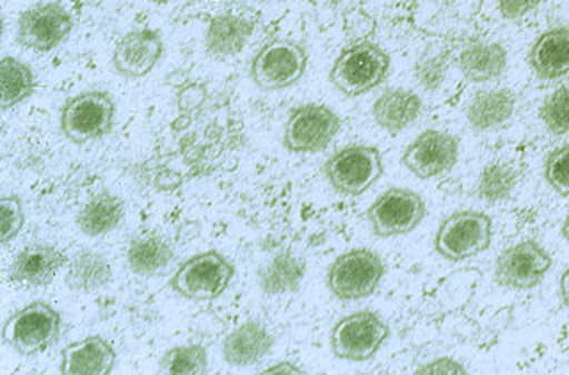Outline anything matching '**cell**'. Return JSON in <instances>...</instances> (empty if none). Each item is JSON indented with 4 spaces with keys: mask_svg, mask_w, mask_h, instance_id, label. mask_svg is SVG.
I'll use <instances>...</instances> for the list:
<instances>
[{
    "mask_svg": "<svg viewBox=\"0 0 569 375\" xmlns=\"http://www.w3.org/2000/svg\"><path fill=\"white\" fill-rule=\"evenodd\" d=\"M390 68L391 59L387 50L373 41H356L335 59L329 70V82L335 90L356 99L387 81Z\"/></svg>",
    "mask_w": 569,
    "mask_h": 375,
    "instance_id": "obj_1",
    "label": "cell"
},
{
    "mask_svg": "<svg viewBox=\"0 0 569 375\" xmlns=\"http://www.w3.org/2000/svg\"><path fill=\"white\" fill-rule=\"evenodd\" d=\"M61 313L49 303L34 301L4 322L2 339L13 353L23 357L49 351L61 338Z\"/></svg>",
    "mask_w": 569,
    "mask_h": 375,
    "instance_id": "obj_2",
    "label": "cell"
},
{
    "mask_svg": "<svg viewBox=\"0 0 569 375\" xmlns=\"http://www.w3.org/2000/svg\"><path fill=\"white\" fill-rule=\"evenodd\" d=\"M236 277V265L219 251H203L186 260L171 277L169 286L183 300L212 303L219 300Z\"/></svg>",
    "mask_w": 569,
    "mask_h": 375,
    "instance_id": "obj_3",
    "label": "cell"
},
{
    "mask_svg": "<svg viewBox=\"0 0 569 375\" xmlns=\"http://www.w3.org/2000/svg\"><path fill=\"white\" fill-rule=\"evenodd\" d=\"M385 274L387 267L381 256L376 251L358 247L335 259L326 274V285L338 301L352 303L376 294Z\"/></svg>",
    "mask_w": 569,
    "mask_h": 375,
    "instance_id": "obj_4",
    "label": "cell"
},
{
    "mask_svg": "<svg viewBox=\"0 0 569 375\" xmlns=\"http://www.w3.org/2000/svg\"><path fill=\"white\" fill-rule=\"evenodd\" d=\"M322 173L338 194L358 197L367 193L385 174V161L379 148L349 144L329 156Z\"/></svg>",
    "mask_w": 569,
    "mask_h": 375,
    "instance_id": "obj_5",
    "label": "cell"
},
{
    "mask_svg": "<svg viewBox=\"0 0 569 375\" xmlns=\"http://www.w3.org/2000/svg\"><path fill=\"white\" fill-rule=\"evenodd\" d=\"M116 123V102L107 91L76 94L62 105L59 125L68 141L86 144L111 134Z\"/></svg>",
    "mask_w": 569,
    "mask_h": 375,
    "instance_id": "obj_6",
    "label": "cell"
},
{
    "mask_svg": "<svg viewBox=\"0 0 569 375\" xmlns=\"http://www.w3.org/2000/svg\"><path fill=\"white\" fill-rule=\"evenodd\" d=\"M308 68V52L301 43L274 38L258 50L251 61V81L258 90L283 91L301 81Z\"/></svg>",
    "mask_w": 569,
    "mask_h": 375,
    "instance_id": "obj_7",
    "label": "cell"
},
{
    "mask_svg": "<svg viewBox=\"0 0 569 375\" xmlns=\"http://www.w3.org/2000/svg\"><path fill=\"white\" fill-rule=\"evenodd\" d=\"M493 242V220L485 212L459 211L449 215L435 235V251L449 262H465L485 253Z\"/></svg>",
    "mask_w": 569,
    "mask_h": 375,
    "instance_id": "obj_8",
    "label": "cell"
},
{
    "mask_svg": "<svg viewBox=\"0 0 569 375\" xmlns=\"http://www.w3.org/2000/svg\"><path fill=\"white\" fill-rule=\"evenodd\" d=\"M390 336V327L370 310L351 313L335 324L329 344L335 357L343 362L363 363L379 353Z\"/></svg>",
    "mask_w": 569,
    "mask_h": 375,
    "instance_id": "obj_9",
    "label": "cell"
},
{
    "mask_svg": "<svg viewBox=\"0 0 569 375\" xmlns=\"http://www.w3.org/2000/svg\"><path fill=\"white\" fill-rule=\"evenodd\" d=\"M76 29L70 11L58 2L47 0L27 8L17 22L18 45L47 54L61 47Z\"/></svg>",
    "mask_w": 569,
    "mask_h": 375,
    "instance_id": "obj_10",
    "label": "cell"
},
{
    "mask_svg": "<svg viewBox=\"0 0 569 375\" xmlns=\"http://www.w3.org/2000/svg\"><path fill=\"white\" fill-rule=\"evenodd\" d=\"M427 206L423 197L408 188H390L365 212L370 230L379 239L402 237L422 224Z\"/></svg>",
    "mask_w": 569,
    "mask_h": 375,
    "instance_id": "obj_11",
    "label": "cell"
},
{
    "mask_svg": "<svg viewBox=\"0 0 569 375\" xmlns=\"http://www.w3.org/2000/svg\"><path fill=\"white\" fill-rule=\"evenodd\" d=\"M342 129V120L322 103H305L290 112L284 121L283 146L290 153L325 152Z\"/></svg>",
    "mask_w": 569,
    "mask_h": 375,
    "instance_id": "obj_12",
    "label": "cell"
},
{
    "mask_svg": "<svg viewBox=\"0 0 569 375\" xmlns=\"http://www.w3.org/2000/svg\"><path fill=\"white\" fill-rule=\"evenodd\" d=\"M553 259L533 239L516 242L503 250L495 262V283L507 291H530L541 285L550 273Z\"/></svg>",
    "mask_w": 569,
    "mask_h": 375,
    "instance_id": "obj_13",
    "label": "cell"
},
{
    "mask_svg": "<svg viewBox=\"0 0 569 375\" xmlns=\"http://www.w3.org/2000/svg\"><path fill=\"white\" fill-rule=\"evenodd\" d=\"M459 161V139L438 129L423 130L402 153V165L420 180L440 179Z\"/></svg>",
    "mask_w": 569,
    "mask_h": 375,
    "instance_id": "obj_14",
    "label": "cell"
},
{
    "mask_svg": "<svg viewBox=\"0 0 569 375\" xmlns=\"http://www.w3.org/2000/svg\"><path fill=\"white\" fill-rule=\"evenodd\" d=\"M162 55L164 40L159 31L150 28L132 29L118 41L112 54V67L123 79L138 81L153 72Z\"/></svg>",
    "mask_w": 569,
    "mask_h": 375,
    "instance_id": "obj_15",
    "label": "cell"
},
{
    "mask_svg": "<svg viewBox=\"0 0 569 375\" xmlns=\"http://www.w3.org/2000/svg\"><path fill=\"white\" fill-rule=\"evenodd\" d=\"M68 262V256L52 244H31L14 255L8 268L9 282L29 291L44 288L52 285Z\"/></svg>",
    "mask_w": 569,
    "mask_h": 375,
    "instance_id": "obj_16",
    "label": "cell"
},
{
    "mask_svg": "<svg viewBox=\"0 0 569 375\" xmlns=\"http://www.w3.org/2000/svg\"><path fill=\"white\" fill-rule=\"evenodd\" d=\"M274 336L260 321H248L231 331L222 342V359L236 368H249L269 356Z\"/></svg>",
    "mask_w": 569,
    "mask_h": 375,
    "instance_id": "obj_17",
    "label": "cell"
},
{
    "mask_svg": "<svg viewBox=\"0 0 569 375\" xmlns=\"http://www.w3.org/2000/svg\"><path fill=\"white\" fill-rule=\"evenodd\" d=\"M116 348L102 336H86L61 351L62 375H107L114 371Z\"/></svg>",
    "mask_w": 569,
    "mask_h": 375,
    "instance_id": "obj_18",
    "label": "cell"
},
{
    "mask_svg": "<svg viewBox=\"0 0 569 375\" xmlns=\"http://www.w3.org/2000/svg\"><path fill=\"white\" fill-rule=\"evenodd\" d=\"M529 67L541 81L569 75V26H556L536 38L529 50Z\"/></svg>",
    "mask_w": 569,
    "mask_h": 375,
    "instance_id": "obj_19",
    "label": "cell"
},
{
    "mask_svg": "<svg viewBox=\"0 0 569 375\" xmlns=\"http://www.w3.org/2000/svg\"><path fill=\"white\" fill-rule=\"evenodd\" d=\"M422 109V99L413 90L390 88L373 102L372 120L387 134L397 135L413 125Z\"/></svg>",
    "mask_w": 569,
    "mask_h": 375,
    "instance_id": "obj_20",
    "label": "cell"
},
{
    "mask_svg": "<svg viewBox=\"0 0 569 375\" xmlns=\"http://www.w3.org/2000/svg\"><path fill=\"white\" fill-rule=\"evenodd\" d=\"M516 111V94L506 88L480 90L471 97L467 108V121L471 130L485 134L502 129Z\"/></svg>",
    "mask_w": 569,
    "mask_h": 375,
    "instance_id": "obj_21",
    "label": "cell"
},
{
    "mask_svg": "<svg viewBox=\"0 0 569 375\" xmlns=\"http://www.w3.org/2000/svg\"><path fill=\"white\" fill-rule=\"evenodd\" d=\"M509 64L506 47L498 41H476L459 54V72L471 84H488L502 77Z\"/></svg>",
    "mask_w": 569,
    "mask_h": 375,
    "instance_id": "obj_22",
    "label": "cell"
},
{
    "mask_svg": "<svg viewBox=\"0 0 569 375\" xmlns=\"http://www.w3.org/2000/svg\"><path fill=\"white\" fill-rule=\"evenodd\" d=\"M253 34V23L239 14H218L210 20L204 32L207 54L216 59H230L240 54Z\"/></svg>",
    "mask_w": 569,
    "mask_h": 375,
    "instance_id": "obj_23",
    "label": "cell"
},
{
    "mask_svg": "<svg viewBox=\"0 0 569 375\" xmlns=\"http://www.w3.org/2000/svg\"><path fill=\"white\" fill-rule=\"evenodd\" d=\"M127 214V205L111 191L94 194L77 214V229L84 237H103L120 226Z\"/></svg>",
    "mask_w": 569,
    "mask_h": 375,
    "instance_id": "obj_24",
    "label": "cell"
},
{
    "mask_svg": "<svg viewBox=\"0 0 569 375\" xmlns=\"http://www.w3.org/2000/svg\"><path fill=\"white\" fill-rule=\"evenodd\" d=\"M307 276V262L292 251H280L258 271V286L266 295L293 294Z\"/></svg>",
    "mask_w": 569,
    "mask_h": 375,
    "instance_id": "obj_25",
    "label": "cell"
},
{
    "mask_svg": "<svg viewBox=\"0 0 569 375\" xmlns=\"http://www.w3.org/2000/svg\"><path fill=\"white\" fill-rule=\"evenodd\" d=\"M112 282L111 265L97 251L80 250L68 262L64 285L76 294L102 291Z\"/></svg>",
    "mask_w": 569,
    "mask_h": 375,
    "instance_id": "obj_26",
    "label": "cell"
},
{
    "mask_svg": "<svg viewBox=\"0 0 569 375\" xmlns=\"http://www.w3.org/2000/svg\"><path fill=\"white\" fill-rule=\"evenodd\" d=\"M173 262V250L166 239L147 233L130 242L127 265L136 276L151 277L164 274Z\"/></svg>",
    "mask_w": 569,
    "mask_h": 375,
    "instance_id": "obj_27",
    "label": "cell"
},
{
    "mask_svg": "<svg viewBox=\"0 0 569 375\" xmlns=\"http://www.w3.org/2000/svg\"><path fill=\"white\" fill-rule=\"evenodd\" d=\"M0 109L9 111L31 99L36 91L32 68L18 58L4 55L0 61Z\"/></svg>",
    "mask_w": 569,
    "mask_h": 375,
    "instance_id": "obj_28",
    "label": "cell"
},
{
    "mask_svg": "<svg viewBox=\"0 0 569 375\" xmlns=\"http://www.w3.org/2000/svg\"><path fill=\"white\" fill-rule=\"evenodd\" d=\"M160 374L200 375L209 372V353L201 344L178 345L162 354Z\"/></svg>",
    "mask_w": 569,
    "mask_h": 375,
    "instance_id": "obj_29",
    "label": "cell"
},
{
    "mask_svg": "<svg viewBox=\"0 0 569 375\" xmlns=\"http://www.w3.org/2000/svg\"><path fill=\"white\" fill-rule=\"evenodd\" d=\"M518 183V174L511 165L493 162L486 165L477 180V196L489 205L507 202Z\"/></svg>",
    "mask_w": 569,
    "mask_h": 375,
    "instance_id": "obj_30",
    "label": "cell"
},
{
    "mask_svg": "<svg viewBox=\"0 0 569 375\" xmlns=\"http://www.w3.org/2000/svg\"><path fill=\"white\" fill-rule=\"evenodd\" d=\"M539 118L548 134L556 138L569 134V85H560L548 94L539 109Z\"/></svg>",
    "mask_w": 569,
    "mask_h": 375,
    "instance_id": "obj_31",
    "label": "cell"
},
{
    "mask_svg": "<svg viewBox=\"0 0 569 375\" xmlns=\"http://www.w3.org/2000/svg\"><path fill=\"white\" fill-rule=\"evenodd\" d=\"M542 176L553 193L562 197L569 196V143L548 153L542 165Z\"/></svg>",
    "mask_w": 569,
    "mask_h": 375,
    "instance_id": "obj_32",
    "label": "cell"
},
{
    "mask_svg": "<svg viewBox=\"0 0 569 375\" xmlns=\"http://www.w3.org/2000/svg\"><path fill=\"white\" fill-rule=\"evenodd\" d=\"M0 214H2V244L9 246L22 232L26 224L23 203L17 194H4L0 200Z\"/></svg>",
    "mask_w": 569,
    "mask_h": 375,
    "instance_id": "obj_33",
    "label": "cell"
},
{
    "mask_svg": "<svg viewBox=\"0 0 569 375\" xmlns=\"http://www.w3.org/2000/svg\"><path fill=\"white\" fill-rule=\"evenodd\" d=\"M415 374L422 375H452V374H468L467 366L459 363L453 357H436L432 362L426 363V365L418 366Z\"/></svg>",
    "mask_w": 569,
    "mask_h": 375,
    "instance_id": "obj_34",
    "label": "cell"
},
{
    "mask_svg": "<svg viewBox=\"0 0 569 375\" xmlns=\"http://www.w3.org/2000/svg\"><path fill=\"white\" fill-rule=\"evenodd\" d=\"M497 4L500 17L515 22L532 13L541 4V0H497Z\"/></svg>",
    "mask_w": 569,
    "mask_h": 375,
    "instance_id": "obj_35",
    "label": "cell"
},
{
    "mask_svg": "<svg viewBox=\"0 0 569 375\" xmlns=\"http://www.w3.org/2000/svg\"><path fill=\"white\" fill-rule=\"evenodd\" d=\"M262 374H307V372L302 371L301 366L293 365V363L280 362L269 366L267 371H262Z\"/></svg>",
    "mask_w": 569,
    "mask_h": 375,
    "instance_id": "obj_36",
    "label": "cell"
},
{
    "mask_svg": "<svg viewBox=\"0 0 569 375\" xmlns=\"http://www.w3.org/2000/svg\"><path fill=\"white\" fill-rule=\"evenodd\" d=\"M559 295L562 304H565L566 308H569V267L566 268L565 273H562V276H560Z\"/></svg>",
    "mask_w": 569,
    "mask_h": 375,
    "instance_id": "obj_37",
    "label": "cell"
},
{
    "mask_svg": "<svg viewBox=\"0 0 569 375\" xmlns=\"http://www.w3.org/2000/svg\"><path fill=\"white\" fill-rule=\"evenodd\" d=\"M560 233H562V239H565V241L568 242L569 246V212L568 215H566L565 223H562V229H560Z\"/></svg>",
    "mask_w": 569,
    "mask_h": 375,
    "instance_id": "obj_38",
    "label": "cell"
}]
</instances>
